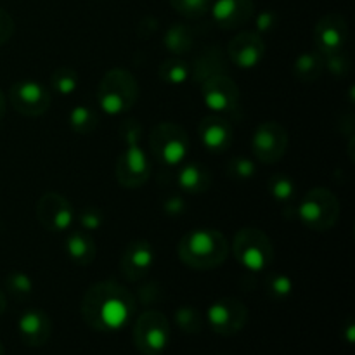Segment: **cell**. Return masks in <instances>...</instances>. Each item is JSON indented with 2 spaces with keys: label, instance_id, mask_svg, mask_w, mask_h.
Returning <instances> with one entry per match:
<instances>
[{
  "label": "cell",
  "instance_id": "24",
  "mask_svg": "<svg viewBox=\"0 0 355 355\" xmlns=\"http://www.w3.org/2000/svg\"><path fill=\"white\" fill-rule=\"evenodd\" d=\"M165 47L175 55L189 52L193 49V33L189 28L182 23L172 24L165 33Z\"/></svg>",
  "mask_w": 355,
  "mask_h": 355
},
{
  "label": "cell",
  "instance_id": "39",
  "mask_svg": "<svg viewBox=\"0 0 355 355\" xmlns=\"http://www.w3.org/2000/svg\"><path fill=\"white\" fill-rule=\"evenodd\" d=\"M6 111H7V97H6V94L0 90V120L6 116Z\"/></svg>",
  "mask_w": 355,
  "mask_h": 355
},
{
  "label": "cell",
  "instance_id": "31",
  "mask_svg": "<svg viewBox=\"0 0 355 355\" xmlns=\"http://www.w3.org/2000/svg\"><path fill=\"white\" fill-rule=\"evenodd\" d=\"M170 3L180 16L198 19L210 12L214 0H170Z\"/></svg>",
  "mask_w": 355,
  "mask_h": 355
},
{
  "label": "cell",
  "instance_id": "26",
  "mask_svg": "<svg viewBox=\"0 0 355 355\" xmlns=\"http://www.w3.org/2000/svg\"><path fill=\"white\" fill-rule=\"evenodd\" d=\"M267 189H269L270 196L281 205H290L297 196V184L286 173H276L270 177L267 182Z\"/></svg>",
  "mask_w": 355,
  "mask_h": 355
},
{
  "label": "cell",
  "instance_id": "7",
  "mask_svg": "<svg viewBox=\"0 0 355 355\" xmlns=\"http://www.w3.org/2000/svg\"><path fill=\"white\" fill-rule=\"evenodd\" d=\"M170 322L159 311H146L135 319L132 342L142 355H159L170 343Z\"/></svg>",
  "mask_w": 355,
  "mask_h": 355
},
{
  "label": "cell",
  "instance_id": "15",
  "mask_svg": "<svg viewBox=\"0 0 355 355\" xmlns=\"http://www.w3.org/2000/svg\"><path fill=\"white\" fill-rule=\"evenodd\" d=\"M156 253L149 241L144 239H135L128 243L120 257V270L125 279L141 281L151 272L155 266Z\"/></svg>",
  "mask_w": 355,
  "mask_h": 355
},
{
  "label": "cell",
  "instance_id": "8",
  "mask_svg": "<svg viewBox=\"0 0 355 355\" xmlns=\"http://www.w3.org/2000/svg\"><path fill=\"white\" fill-rule=\"evenodd\" d=\"M205 321L217 335L234 336L248 322V307L238 298L224 297L210 305Z\"/></svg>",
  "mask_w": 355,
  "mask_h": 355
},
{
  "label": "cell",
  "instance_id": "25",
  "mask_svg": "<svg viewBox=\"0 0 355 355\" xmlns=\"http://www.w3.org/2000/svg\"><path fill=\"white\" fill-rule=\"evenodd\" d=\"M78 73L71 66H59L51 73V89L59 96H71L78 89Z\"/></svg>",
  "mask_w": 355,
  "mask_h": 355
},
{
  "label": "cell",
  "instance_id": "10",
  "mask_svg": "<svg viewBox=\"0 0 355 355\" xmlns=\"http://www.w3.org/2000/svg\"><path fill=\"white\" fill-rule=\"evenodd\" d=\"M151 177V163L139 142H128L118 155L116 180L127 189L142 187Z\"/></svg>",
  "mask_w": 355,
  "mask_h": 355
},
{
  "label": "cell",
  "instance_id": "32",
  "mask_svg": "<svg viewBox=\"0 0 355 355\" xmlns=\"http://www.w3.org/2000/svg\"><path fill=\"white\" fill-rule=\"evenodd\" d=\"M266 290L270 298H274V300L277 302H283L286 300L291 295V291H293V283H291L290 277L283 276V274H270V276L267 277Z\"/></svg>",
  "mask_w": 355,
  "mask_h": 355
},
{
  "label": "cell",
  "instance_id": "4",
  "mask_svg": "<svg viewBox=\"0 0 355 355\" xmlns=\"http://www.w3.org/2000/svg\"><path fill=\"white\" fill-rule=\"evenodd\" d=\"M232 253L250 272L267 270L274 262V245L269 236L257 227L239 229L232 239Z\"/></svg>",
  "mask_w": 355,
  "mask_h": 355
},
{
  "label": "cell",
  "instance_id": "40",
  "mask_svg": "<svg viewBox=\"0 0 355 355\" xmlns=\"http://www.w3.org/2000/svg\"><path fill=\"white\" fill-rule=\"evenodd\" d=\"M6 309H7V298H6V293H3V291L0 290V315H2L3 312H6Z\"/></svg>",
  "mask_w": 355,
  "mask_h": 355
},
{
  "label": "cell",
  "instance_id": "11",
  "mask_svg": "<svg viewBox=\"0 0 355 355\" xmlns=\"http://www.w3.org/2000/svg\"><path fill=\"white\" fill-rule=\"evenodd\" d=\"M10 106L19 114L28 118L42 116L52 104L51 92L42 83L33 80H19L9 90Z\"/></svg>",
  "mask_w": 355,
  "mask_h": 355
},
{
  "label": "cell",
  "instance_id": "21",
  "mask_svg": "<svg viewBox=\"0 0 355 355\" xmlns=\"http://www.w3.org/2000/svg\"><path fill=\"white\" fill-rule=\"evenodd\" d=\"M177 186L187 194H203L210 189L211 175L200 163H184L182 168L179 170V175H177Z\"/></svg>",
  "mask_w": 355,
  "mask_h": 355
},
{
  "label": "cell",
  "instance_id": "13",
  "mask_svg": "<svg viewBox=\"0 0 355 355\" xmlns=\"http://www.w3.org/2000/svg\"><path fill=\"white\" fill-rule=\"evenodd\" d=\"M203 103L215 113H227L236 110L239 103V87L225 73H215L201 83Z\"/></svg>",
  "mask_w": 355,
  "mask_h": 355
},
{
  "label": "cell",
  "instance_id": "3",
  "mask_svg": "<svg viewBox=\"0 0 355 355\" xmlns=\"http://www.w3.org/2000/svg\"><path fill=\"white\" fill-rule=\"evenodd\" d=\"M139 99V83L130 71L113 68L103 76L97 87L99 106L111 116L123 114L135 106Z\"/></svg>",
  "mask_w": 355,
  "mask_h": 355
},
{
  "label": "cell",
  "instance_id": "36",
  "mask_svg": "<svg viewBox=\"0 0 355 355\" xmlns=\"http://www.w3.org/2000/svg\"><path fill=\"white\" fill-rule=\"evenodd\" d=\"M14 33V19L7 10L0 9V47L10 40Z\"/></svg>",
  "mask_w": 355,
  "mask_h": 355
},
{
  "label": "cell",
  "instance_id": "1",
  "mask_svg": "<svg viewBox=\"0 0 355 355\" xmlns=\"http://www.w3.org/2000/svg\"><path fill=\"white\" fill-rule=\"evenodd\" d=\"M80 312L83 321L94 331H118L134 318V293L116 281H101L85 291Z\"/></svg>",
  "mask_w": 355,
  "mask_h": 355
},
{
  "label": "cell",
  "instance_id": "17",
  "mask_svg": "<svg viewBox=\"0 0 355 355\" xmlns=\"http://www.w3.org/2000/svg\"><path fill=\"white\" fill-rule=\"evenodd\" d=\"M210 12L222 30H236L252 19L255 3L253 0H214Z\"/></svg>",
  "mask_w": 355,
  "mask_h": 355
},
{
  "label": "cell",
  "instance_id": "19",
  "mask_svg": "<svg viewBox=\"0 0 355 355\" xmlns=\"http://www.w3.org/2000/svg\"><path fill=\"white\" fill-rule=\"evenodd\" d=\"M198 134H200L201 144L210 153H225L232 146V139H234L232 125L218 114L205 116L198 127Z\"/></svg>",
  "mask_w": 355,
  "mask_h": 355
},
{
  "label": "cell",
  "instance_id": "18",
  "mask_svg": "<svg viewBox=\"0 0 355 355\" xmlns=\"http://www.w3.org/2000/svg\"><path fill=\"white\" fill-rule=\"evenodd\" d=\"M17 331L24 345L31 349L44 347L52 336V319L40 309L24 312L17 321Z\"/></svg>",
  "mask_w": 355,
  "mask_h": 355
},
{
  "label": "cell",
  "instance_id": "9",
  "mask_svg": "<svg viewBox=\"0 0 355 355\" xmlns=\"http://www.w3.org/2000/svg\"><path fill=\"white\" fill-rule=\"evenodd\" d=\"M288 130L279 121H263L257 127L252 139V149L255 158L263 165L276 163L288 151Z\"/></svg>",
  "mask_w": 355,
  "mask_h": 355
},
{
  "label": "cell",
  "instance_id": "28",
  "mask_svg": "<svg viewBox=\"0 0 355 355\" xmlns=\"http://www.w3.org/2000/svg\"><path fill=\"white\" fill-rule=\"evenodd\" d=\"M225 62L222 59V54L218 49H214L210 52H205L198 58V61L194 62V78L196 80H207L208 76L215 75V73H224Z\"/></svg>",
  "mask_w": 355,
  "mask_h": 355
},
{
  "label": "cell",
  "instance_id": "29",
  "mask_svg": "<svg viewBox=\"0 0 355 355\" xmlns=\"http://www.w3.org/2000/svg\"><path fill=\"white\" fill-rule=\"evenodd\" d=\"M3 284H6L7 293L17 302H26L33 293V283L28 277V274L24 272H17L16 270V272L7 274Z\"/></svg>",
  "mask_w": 355,
  "mask_h": 355
},
{
  "label": "cell",
  "instance_id": "34",
  "mask_svg": "<svg viewBox=\"0 0 355 355\" xmlns=\"http://www.w3.org/2000/svg\"><path fill=\"white\" fill-rule=\"evenodd\" d=\"M257 166L255 163L250 158H245V156H236V158L231 159V163L227 165V173L229 177L236 180H248L255 175Z\"/></svg>",
  "mask_w": 355,
  "mask_h": 355
},
{
  "label": "cell",
  "instance_id": "12",
  "mask_svg": "<svg viewBox=\"0 0 355 355\" xmlns=\"http://www.w3.org/2000/svg\"><path fill=\"white\" fill-rule=\"evenodd\" d=\"M35 211H37V220L40 222L42 227L54 234L69 231L73 220H75V210L68 198L54 193V191L42 194Z\"/></svg>",
  "mask_w": 355,
  "mask_h": 355
},
{
  "label": "cell",
  "instance_id": "14",
  "mask_svg": "<svg viewBox=\"0 0 355 355\" xmlns=\"http://www.w3.org/2000/svg\"><path fill=\"white\" fill-rule=\"evenodd\" d=\"M347 42H349V24L342 14H326L315 23L314 44L315 51L321 55L345 51Z\"/></svg>",
  "mask_w": 355,
  "mask_h": 355
},
{
  "label": "cell",
  "instance_id": "37",
  "mask_svg": "<svg viewBox=\"0 0 355 355\" xmlns=\"http://www.w3.org/2000/svg\"><path fill=\"white\" fill-rule=\"evenodd\" d=\"M120 135L125 144H128V142H139V139H141V127H139V123L135 120H128L121 125Z\"/></svg>",
  "mask_w": 355,
  "mask_h": 355
},
{
  "label": "cell",
  "instance_id": "22",
  "mask_svg": "<svg viewBox=\"0 0 355 355\" xmlns=\"http://www.w3.org/2000/svg\"><path fill=\"white\" fill-rule=\"evenodd\" d=\"M324 71V62L319 52H304L293 62L295 78L304 83L318 82Z\"/></svg>",
  "mask_w": 355,
  "mask_h": 355
},
{
  "label": "cell",
  "instance_id": "6",
  "mask_svg": "<svg viewBox=\"0 0 355 355\" xmlns=\"http://www.w3.org/2000/svg\"><path fill=\"white\" fill-rule=\"evenodd\" d=\"M149 148L159 163L166 166H177L184 163L189 155L191 142L180 125L162 121L149 134Z\"/></svg>",
  "mask_w": 355,
  "mask_h": 355
},
{
  "label": "cell",
  "instance_id": "35",
  "mask_svg": "<svg viewBox=\"0 0 355 355\" xmlns=\"http://www.w3.org/2000/svg\"><path fill=\"white\" fill-rule=\"evenodd\" d=\"M78 224L83 231L92 232L104 225V214L96 207H85L78 211Z\"/></svg>",
  "mask_w": 355,
  "mask_h": 355
},
{
  "label": "cell",
  "instance_id": "41",
  "mask_svg": "<svg viewBox=\"0 0 355 355\" xmlns=\"http://www.w3.org/2000/svg\"><path fill=\"white\" fill-rule=\"evenodd\" d=\"M0 355H6V349H3L2 342H0Z\"/></svg>",
  "mask_w": 355,
  "mask_h": 355
},
{
  "label": "cell",
  "instance_id": "5",
  "mask_svg": "<svg viewBox=\"0 0 355 355\" xmlns=\"http://www.w3.org/2000/svg\"><path fill=\"white\" fill-rule=\"evenodd\" d=\"M297 214L302 224L311 231H329L340 218V201L326 187H314L302 196Z\"/></svg>",
  "mask_w": 355,
  "mask_h": 355
},
{
  "label": "cell",
  "instance_id": "23",
  "mask_svg": "<svg viewBox=\"0 0 355 355\" xmlns=\"http://www.w3.org/2000/svg\"><path fill=\"white\" fill-rule=\"evenodd\" d=\"M158 75L165 83H170V85H182L189 78L191 66L184 59L173 55V58L165 59L159 64Z\"/></svg>",
  "mask_w": 355,
  "mask_h": 355
},
{
  "label": "cell",
  "instance_id": "16",
  "mask_svg": "<svg viewBox=\"0 0 355 355\" xmlns=\"http://www.w3.org/2000/svg\"><path fill=\"white\" fill-rule=\"evenodd\" d=\"M227 54L234 66L252 69L262 62L266 55V42L257 31H241L229 42Z\"/></svg>",
  "mask_w": 355,
  "mask_h": 355
},
{
  "label": "cell",
  "instance_id": "30",
  "mask_svg": "<svg viewBox=\"0 0 355 355\" xmlns=\"http://www.w3.org/2000/svg\"><path fill=\"white\" fill-rule=\"evenodd\" d=\"M175 322L187 335H198L203 329L205 318L198 309L184 305V307H179L175 311Z\"/></svg>",
  "mask_w": 355,
  "mask_h": 355
},
{
  "label": "cell",
  "instance_id": "20",
  "mask_svg": "<svg viewBox=\"0 0 355 355\" xmlns=\"http://www.w3.org/2000/svg\"><path fill=\"white\" fill-rule=\"evenodd\" d=\"M66 253H68L69 260L76 266L87 267L96 260V241H94L92 236L87 231L80 229V231L69 232L68 238H66L64 245Z\"/></svg>",
  "mask_w": 355,
  "mask_h": 355
},
{
  "label": "cell",
  "instance_id": "38",
  "mask_svg": "<svg viewBox=\"0 0 355 355\" xmlns=\"http://www.w3.org/2000/svg\"><path fill=\"white\" fill-rule=\"evenodd\" d=\"M277 23V17L272 10H263V12L259 14L257 17V33H269V31L274 30Z\"/></svg>",
  "mask_w": 355,
  "mask_h": 355
},
{
  "label": "cell",
  "instance_id": "2",
  "mask_svg": "<svg viewBox=\"0 0 355 355\" xmlns=\"http://www.w3.org/2000/svg\"><path fill=\"white\" fill-rule=\"evenodd\" d=\"M227 238L215 229H194L179 241V259L184 266L196 270H211L220 267L229 255Z\"/></svg>",
  "mask_w": 355,
  "mask_h": 355
},
{
  "label": "cell",
  "instance_id": "27",
  "mask_svg": "<svg viewBox=\"0 0 355 355\" xmlns=\"http://www.w3.org/2000/svg\"><path fill=\"white\" fill-rule=\"evenodd\" d=\"M69 127L73 132L80 135H87L90 132H94L99 125V116H97L96 111L89 106H75L69 113Z\"/></svg>",
  "mask_w": 355,
  "mask_h": 355
},
{
  "label": "cell",
  "instance_id": "33",
  "mask_svg": "<svg viewBox=\"0 0 355 355\" xmlns=\"http://www.w3.org/2000/svg\"><path fill=\"white\" fill-rule=\"evenodd\" d=\"M322 62H324V69H328L333 76L336 78H343L349 75L350 71V59L345 54V51L335 52V54L322 55Z\"/></svg>",
  "mask_w": 355,
  "mask_h": 355
}]
</instances>
